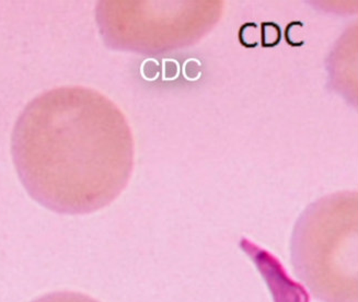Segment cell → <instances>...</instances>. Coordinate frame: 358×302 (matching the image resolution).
I'll return each instance as SVG.
<instances>
[{"label":"cell","instance_id":"6da1fadb","mask_svg":"<svg viewBox=\"0 0 358 302\" xmlns=\"http://www.w3.org/2000/svg\"><path fill=\"white\" fill-rule=\"evenodd\" d=\"M11 154L34 201L58 214L83 215L123 191L133 148L127 122L109 99L86 87H59L24 108Z\"/></svg>","mask_w":358,"mask_h":302},{"label":"cell","instance_id":"7a4b0ae2","mask_svg":"<svg viewBox=\"0 0 358 302\" xmlns=\"http://www.w3.org/2000/svg\"><path fill=\"white\" fill-rule=\"evenodd\" d=\"M355 204L331 199L313 207L292 247L298 280L322 302H357Z\"/></svg>","mask_w":358,"mask_h":302},{"label":"cell","instance_id":"3957f363","mask_svg":"<svg viewBox=\"0 0 358 302\" xmlns=\"http://www.w3.org/2000/svg\"><path fill=\"white\" fill-rule=\"evenodd\" d=\"M240 247L255 263L270 290L273 302H310L307 290L287 274L278 257L247 239L241 240Z\"/></svg>","mask_w":358,"mask_h":302},{"label":"cell","instance_id":"277c9868","mask_svg":"<svg viewBox=\"0 0 358 302\" xmlns=\"http://www.w3.org/2000/svg\"><path fill=\"white\" fill-rule=\"evenodd\" d=\"M239 42L247 48H255L260 45L261 30L259 24L247 22L240 28Z\"/></svg>","mask_w":358,"mask_h":302},{"label":"cell","instance_id":"5b68a950","mask_svg":"<svg viewBox=\"0 0 358 302\" xmlns=\"http://www.w3.org/2000/svg\"><path fill=\"white\" fill-rule=\"evenodd\" d=\"M261 44L263 48H275L282 40V30L275 22H263L261 24Z\"/></svg>","mask_w":358,"mask_h":302},{"label":"cell","instance_id":"8992f818","mask_svg":"<svg viewBox=\"0 0 358 302\" xmlns=\"http://www.w3.org/2000/svg\"><path fill=\"white\" fill-rule=\"evenodd\" d=\"M32 302H99L89 296L78 294V292H53L48 295L42 296Z\"/></svg>","mask_w":358,"mask_h":302},{"label":"cell","instance_id":"52a82bcc","mask_svg":"<svg viewBox=\"0 0 358 302\" xmlns=\"http://www.w3.org/2000/svg\"><path fill=\"white\" fill-rule=\"evenodd\" d=\"M285 40L293 48H301L305 45L303 23L301 21H293L286 27Z\"/></svg>","mask_w":358,"mask_h":302},{"label":"cell","instance_id":"ba28073f","mask_svg":"<svg viewBox=\"0 0 358 302\" xmlns=\"http://www.w3.org/2000/svg\"><path fill=\"white\" fill-rule=\"evenodd\" d=\"M201 67L202 64L196 58H189L183 64V69H182V73L185 76V78L189 81H195L197 79L201 78L202 71H201Z\"/></svg>","mask_w":358,"mask_h":302},{"label":"cell","instance_id":"9c48e42d","mask_svg":"<svg viewBox=\"0 0 358 302\" xmlns=\"http://www.w3.org/2000/svg\"><path fill=\"white\" fill-rule=\"evenodd\" d=\"M162 79L166 81L176 80L181 73V67L173 58H164L162 61Z\"/></svg>","mask_w":358,"mask_h":302},{"label":"cell","instance_id":"30bf717a","mask_svg":"<svg viewBox=\"0 0 358 302\" xmlns=\"http://www.w3.org/2000/svg\"><path fill=\"white\" fill-rule=\"evenodd\" d=\"M160 73L159 63L155 58H148L143 65V76L147 80H156Z\"/></svg>","mask_w":358,"mask_h":302}]
</instances>
